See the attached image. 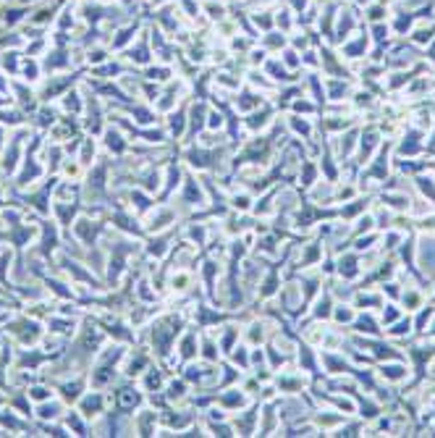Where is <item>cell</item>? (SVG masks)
Masks as SVG:
<instances>
[{"instance_id":"6da1fadb","label":"cell","mask_w":435,"mask_h":438,"mask_svg":"<svg viewBox=\"0 0 435 438\" xmlns=\"http://www.w3.org/2000/svg\"><path fill=\"white\" fill-rule=\"evenodd\" d=\"M202 11H205L207 16H210L213 21H223V18H225V8H223V5H215V3H205V8H202Z\"/></svg>"},{"instance_id":"7a4b0ae2","label":"cell","mask_w":435,"mask_h":438,"mask_svg":"<svg viewBox=\"0 0 435 438\" xmlns=\"http://www.w3.org/2000/svg\"><path fill=\"white\" fill-rule=\"evenodd\" d=\"M359 331H367V333H378V328H372V320H359Z\"/></svg>"}]
</instances>
